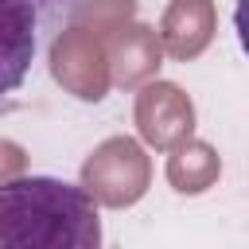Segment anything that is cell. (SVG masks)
<instances>
[{
	"mask_svg": "<svg viewBox=\"0 0 249 249\" xmlns=\"http://www.w3.org/2000/svg\"><path fill=\"white\" fill-rule=\"evenodd\" d=\"M93 198L54 175H19L0 187V249H97Z\"/></svg>",
	"mask_w": 249,
	"mask_h": 249,
	"instance_id": "1",
	"label": "cell"
},
{
	"mask_svg": "<svg viewBox=\"0 0 249 249\" xmlns=\"http://www.w3.org/2000/svg\"><path fill=\"white\" fill-rule=\"evenodd\" d=\"M35 0H0V101L16 93L35 58Z\"/></svg>",
	"mask_w": 249,
	"mask_h": 249,
	"instance_id": "2",
	"label": "cell"
},
{
	"mask_svg": "<svg viewBox=\"0 0 249 249\" xmlns=\"http://www.w3.org/2000/svg\"><path fill=\"white\" fill-rule=\"evenodd\" d=\"M233 31H237L241 51L249 54V0H237V8H233Z\"/></svg>",
	"mask_w": 249,
	"mask_h": 249,
	"instance_id": "3",
	"label": "cell"
},
{
	"mask_svg": "<svg viewBox=\"0 0 249 249\" xmlns=\"http://www.w3.org/2000/svg\"><path fill=\"white\" fill-rule=\"evenodd\" d=\"M39 4H70V0H39Z\"/></svg>",
	"mask_w": 249,
	"mask_h": 249,
	"instance_id": "4",
	"label": "cell"
}]
</instances>
